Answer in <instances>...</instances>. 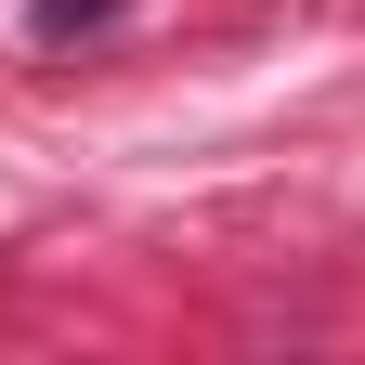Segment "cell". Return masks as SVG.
<instances>
[]
</instances>
